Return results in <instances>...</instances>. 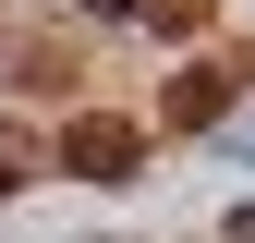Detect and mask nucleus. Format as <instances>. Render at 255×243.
<instances>
[{
    "mask_svg": "<svg viewBox=\"0 0 255 243\" xmlns=\"http://www.w3.org/2000/svg\"><path fill=\"white\" fill-rule=\"evenodd\" d=\"M146 146H158V134H146L134 110H73L49 158L73 170V182H134V170H146Z\"/></svg>",
    "mask_w": 255,
    "mask_h": 243,
    "instance_id": "f257e3e1",
    "label": "nucleus"
},
{
    "mask_svg": "<svg viewBox=\"0 0 255 243\" xmlns=\"http://www.w3.org/2000/svg\"><path fill=\"white\" fill-rule=\"evenodd\" d=\"M219 110H231V73H219V61H195V73H170V98H158V122H170V134H207Z\"/></svg>",
    "mask_w": 255,
    "mask_h": 243,
    "instance_id": "f03ea898",
    "label": "nucleus"
},
{
    "mask_svg": "<svg viewBox=\"0 0 255 243\" xmlns=\"http://www.w3.org/2000/svg\"><path fill=\"white\" fill-rule=\"evenodd\" d=\"M0 73H24V85H73V49H37V37H0Z\"/></svg>",
    "mask_w": 255,
    "mask_h": 243,
    "instance_id": "7ed1b4c3",
    "label": "nucleus"
},
{
    "mask_svg": "<svg viewBox=\"0 0 255 243\" xmlns=\"http://www.w3.org/2000/svg\"><path fill=\"white\" fill-rule=\"evenodd\" d=\"M122 12H146L158 37H207V12H219V0H122Z\"/></svg>",
    "mask_w": 255,
    "mask_h": 243,
    "instance_id": "20e7f679",
    "label": "nucleus"
},
{
    "mask_svg": "<svg viewBox=\"0 0 255 243\" xmlns=\"http://www.w3.org/2000/svg\"><path fill=\"white\" fill-rule=\"evenodd\" d=\"M231 243H255V195H243V207H231Z\"/></svg>",
    "mask_w": 255,
    "mask_h": 243,
    "instance_id": "39448f33",
    "label": "nucleus"
},
{
    "mask_svg": "<svg viewBox=\"0 0 255 243\" xmlns=\"http://www.w3.org/2000/svg\"><path fill=\"white\" fill-rule=\"evenodd\" d=\"M12 182H24V158H0V195H12Z\"/></svg>",
    "mask_w": 255,
    "mask_h": 243,
    "instance_id": "423d86ee",
    "label": "nucleus"
},
{
    "mask_svg": "<svg viewBox=\"0 0 255 243\" xmlns=\"http://www.w3.org/2000/svg\"><path fill=\"white\" fill-rule=\"evenodd\" d=\"M98 12H122V0H98Z\"/></svg>",
    "mask_w": 255,
    "mask_h": 243,
    "instance_id": "0eeeda50",
    "label": "nucleus"
}]
</instances>
